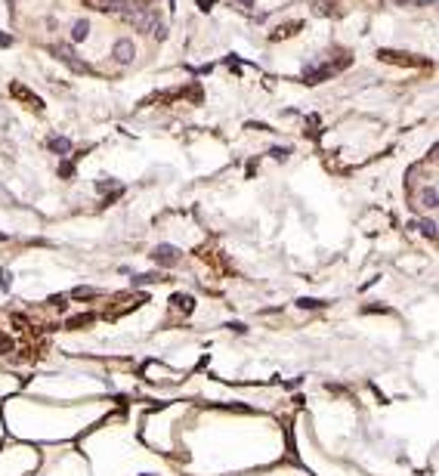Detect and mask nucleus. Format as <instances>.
<instances>
[{
    "label": "nucleus",
    "instance_id": "f257e3e1",
    "mask_svg": "<svg viewBox=\"0 0 439 476\" xmlns=\"http://www.w3.org/2000/svg\"><path fill=\"white\" fill-rule=\"evenodd\" d=\"M133 56H136V46H133V40H118L115 43V59L121 62V65H127V62H133Z\"/></svg>",
    "mask_w": 439,
    "mask_h": 476
},
{
    "label": "nucleus",
    "instance_id": "f03ea898",
    "mask_svg": "<svg viewBox=\"0 0 439 476\" xmlns=\"http://www.w3.org/2000/svg\"><path fill=\"white\" fill-rule=\"evenodd\" d=\"M177 257H180V254H177V250L170 247V244H161V247H155V260H158V263H164V266L177 263Z\"/></svg>",
    "mask_w": 439,
    "mask_h": 476
},
{
    "label": "nucleus",
    "instance_id": "7ed1b4c3",
    "mask_svg": "<svg viewBox=\"0 0 439 476\" xmlns=\"http://www.w3.org/2000/svg\"><path fill=\"white\" fill-rule=\"evenodd\" d=\"M10 90H13L16 96H22V99H25V105H34V109H43V102H40V99H37L34 93H28V90H25V87H22V84H13Z\"/></svg>",
    "mask_w": 439,
    "mask_h": 476
},
{
    "label": "nucleus",
    "instance_id": "20e7f679",
    "mask_svg": "<svg viewBox=\"0 0 439 476\" xmlns=\"http://www.w3.org/2000/svg\"><path fill=\"white\" fill-rule=\"evenodd\" d=\"M87 34H90V22L87 19H81V22H75V28H71V40H87Z\"/></svg>",
    "mask_w": 439,
    "mask_h": 476
},
{
    "label": "nucleus",
    "instance_id": "39448f33",
    "mask_svg": "<svg viewBox=\"0 0 439 476\" xmlns=\"http://www.w3.org/2000/svg\"><path fill=\"white\" fill-rule=\"evenodd\" d=\"M50 148H53L56 155H68V148H71V142H68L65 136H53V139H50Z\"/></svg>",
    "mask_w": 439,
    "mask_h": 476
},
{
    "label": "nucleus",
    "instance_id": "423d86ee",
    "mask_svg": "<svg viewBox=\"0 0 439 476\" xmlns=\"http://www.w3.org/2000/svg\"><path fill=\"white\" fill-rule=\"evenodd\" d=\"M421 204H427L430 210L436 207V186H430V189H424V192H421Z\"/></svg>",
    "mask_w": 439,
    "mask_h": 476
},
{
    "label": "nucleus",
    "instance_id": "0eeeda50",
    "mask_svg": "<svg viewBox=\"0 0 439 476\" xmlns=\"http://www.w3.org/2000/svg\"><path fill=\"white\" fill-rule=\"evenodd\" d=\"M421 232L430 235V238H436V223H433V220H430V223H421Z\"/></svg>",
    "mask_w": 439,
    "mask_h": 476
},
{
    "label": "nucleus",
    "instance_id": "6e6552de",
    "mask_svg": "<svg viewBox=\"0 0 439 476\" xmlns=\"http://www.w3.org/2000/svg\"><path fill=\"white\" fill-rule=\"evenodd\" d=\"M177 300V306H183V309H192V297H174Z\"/></svg>",
    "mask_w": 439,
    "mask_h": 476
},
{
    "label": "nucleus",
    "instance_id": "1a4fd4ad",
    "mask_svg": "<svg viewBox=\"0 0 439 476\" xmlns=\"http://www.w3.org/2000/svg\"><path fill=\"white\" fill-rule=\"evenodd\" d=\"M10 43H13L10 37H4V34H0V46H10Z\"/></svg>",
    "mask_w": 439,
    "mask_h": 476
}]
</instances>
